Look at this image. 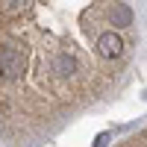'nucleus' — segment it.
<instances>
[{
	"instance_id": "1",
	"label": "nucleus",
	"mask_w": 147,
	"mask_h": 147,
	"mask_svg": "<svg viewBox=\"0 0 147 147\" xmlns=\"http://www.w3.org/2000/svg\"><path fill=\"white\" fill-rule=\"evenodd\" d=\"M136 44L132 0H0V141H50L109 106Z\"/></svg>"
},
{
	"instance_id": "2",
	"label": "nucleus",
	"mask_w": 147,
	"mask_h": 147,
	"mask_svg": "<svg viewBox=\"0 0 147 147\" xmlns=\"http://www.w3.org/2000/svg\"><path fill=\"white\" fill-rule=\"evenodd\" d=\"M121 144H144L147 147V127H141V129H136V132H129L127 138H121Z\"/></svg>"
}]
</instances>
